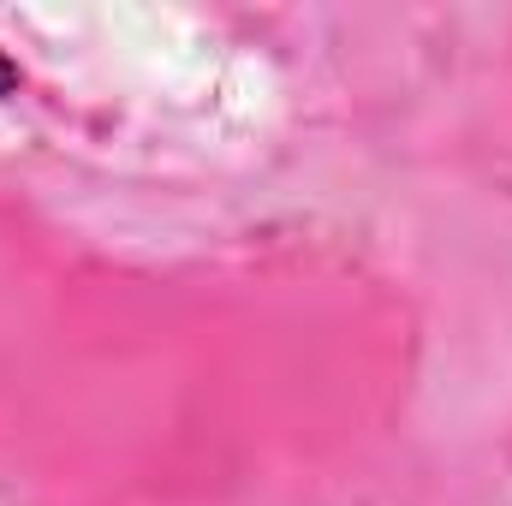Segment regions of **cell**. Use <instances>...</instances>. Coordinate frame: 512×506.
<instances>
[{"label":"cell","mask_w":512,"mask_h":506,"mask_svg":"<svg viewBox=\"0 0 512 506\" xmlns=\"http://www.w3.org/2000/svg\"><path fill=\"white\" fill-rule=\"evenodd\" d=\"M18 84H24V72H18L6 54H0V96H18Z\"/></svg>","instance_id":"obj_1"}]
</instances>
